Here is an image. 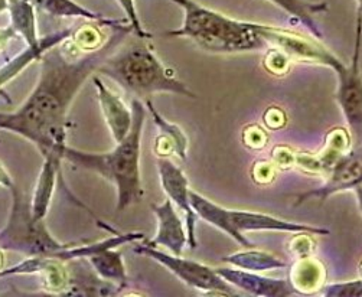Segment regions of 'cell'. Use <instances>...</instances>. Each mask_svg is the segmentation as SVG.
<instances>
[{"instance_id":"6da1fadb","label":"cell","mask_w":362,"mask_h":297,"mask_svg":"<svg viewBox=\"0 0 362 297\" xmlns=\"http://www.w3.org/2000/svg\"><path fill=\"white\" fill-rule=\"evenodd\" d=\"M104 45L81 52L71 38L41 57L40 78L25 103L15 111H0V130L15 133L38 148L42 158L64 161L68 113L86 81L133 33L129 22L112 28Z\"/></svg>"},{"instance_id":"7a4b0ae2","label":"cell","mask_w":362,"mask_h":297,"mask_svg":"<svg viewBox=\"0 0 362 297\" xmlns=\"http://www.w3.org/2000/svg\"><path fill=\"white\" fill-rule=\"evenodd\" d=\"M130 107L133 113L132 129L110 152L88 153L71 146H66L64 152V161L72 166L95 172L115 185L117 191V212L139 204L144 197L140 176V148L148 108L139 98H133Z\"/></svg>"},{"instance_id":"3957f363","label":"cell","mask_w":362,"mask_h":297,"mask_svg":"<svg viewBox=\"0 0 362 297\" xmlns=\"http://www.w3.org/2000/svg\"><path fill=\"white\" fill-rule=\"evenodd\" d=\"M184 12L180 28L166 32L172 38H188L209 54L256 52L269 45L259 35L256 23L228 18L195 0H170Z\"/></svg>"},{"instance_id":"277c9868","label":"cell","mask_w":362,"mask_h":297,"mask_svg":"<svg viewBox=\"0 0 362 297\" xmlns=\"http://www.w3.org/2000/svg\"><path fill=\"white\" fill-rule=\"evenodd\" d=\"M144 41L146 40H139L124 48L119 47L105 58L97 72L113 80L127 94L141 101L159 93L195 98V93L175 77L172 69L165 66Z\"/></svg>"},{"instance_id":"5b68a950","label":"cell","mask_w":362,"mask_h":297,"mask_svg":"<svg viewBox=\"0 0 362 297\" xmlns=\"http://www.w3.org/2000/svg\"><path fill=\"white\" fill-rule=\"evenodd\" d=\"M192 206L198 215V218L208 222L209 226L216 230L223 231L230 238H233L241 248H252V244L245 234L255 231H276V233H291V234H312V235H329L331 231L328 228L300 224L281 219L269 214L244 211V209H230L224 208L205 198L204 195L191 191Z\"/></svg>"},{"instance_id":"8992f818","label":"cell","mask_w":362,"mask_h":297,"mask_svg":"<svg viewBox=\"0 0 362 297\" xmlns=\"http://www.w3.org/2000/svg\"><path fill=\"white\" fill-rule=\"evenodd\" d=\"M12 204L6 226L0 230V250L16 251L26 257H55L71 243L58 241L48 230L45 219H38L32 212L30 198L12 180L6 188Z\"/></svg>"},{"instance_id":"52a82bcc","label":"cell","mask_w":362,"mask_h":297,"mask_svg":"<svg viewBox=\"0 0 362 297\" xmlns=\"http://www.w3.org/2000/svg\"><path fill=\"white\" fill-rule=\"evenodd\" d=\"M133 251L141 257L153 260L158 264L169 270L175 277L185 283L188 287L202 291L205 294H221V296H240L235 289L227 283L215 269L195 262L191 258H184L172 252H165L159 247H152L146 243H136Z\"/></svg>"},{"instance_id":"ba28073f","label":"cell","mask_w":362,"mask_h":297,"mask_svg":"<svg viewBox=\"0 0 362 297\" xmlns=\"http://www.w3.org/2000/svg\"><path fill=\"white\" fill-rule=\"evenodd\" d=\"M361 47H362V16L356 15L355 47L349 64H345L335 74L338 77L337 101L345 117L352 146L362 144V74H361Z\"/></svg>"},{"instance_id":"9c48e42d","label":"cell","mask_w":362,"mask_h":297,"mask_svg":"<svg viewBox=\"0 0 362 297\" xmlns=\"http://www.w3.org/2000/svg\"><path fill=\"white\" fill-rule=\"evenodd\" d=\"M256 29L269 47L281 51L291 62L323 65L334 72L345 65L334 52L322 45V41L313 36L309 38L298 32L264 23H256Z\"/></svg>"},{"instance_id":"30bf717a","label":"cell","mask_w":362,"mask_h":297,"mask_svg":"<svg viewBox=\"0 0 362 297\" xmlns=\"http://www.w3.org/2000/svg\"><path fill=\"white\" fill-rule=\"evenodd\" d=\"M362 185V144L352 146L348 152L342 153L331 166L327 179L320 187L303 192L296 198L295 206L306 201L316 199L320 204L331 197L354 191Z\"/></svg>"},{"instance_id":"8fae6325","label":"cell","mask_w":362,"mask_h":297,"mask_svg":"<svg viewBox=\"0 0 362 297\" xmlns=\"http://www.w3.org/2000/svg\"><path fill=\"white\" fill-rule=\"evenodd\" d=\"M158 173L160 179L162 190L166 194L168 199L184 214L185 227L188 234V245L189 248H197V221L198 215L192 206L191 201V188L185 172L180 169L176 163H173L169 158L158 159Z\"/></svg>"},{"instance_id":"7c38bea8","label":"cell","mask_w":362,"mask_h":297,"mask_svg":"<svg viewBox=\"0 0 362 297\" xmlns=\"http://www.w3.org/2000/svg\"><path fill=\"white\" fill-rule=\"evenodd\" d=\"M68 262L49 255H29L21 263L0 272V277L42 274L44 289L54 294H66L71 290V277L66 269Z\"/></svg>"},{"instance_id":"4fadbf2b","label":"cell","mask_w":362,"mask_h":297,"mask_svg":"<svg viewBox=\"0 0 362 297\" xmlns=\"http://www.w3.org/2000/svg\"><path fill=\"white\" fill-rule=\"evenodd\" d=\"M227 283L235 290H243L248 294L259 297H292L298 296L288 280L266 277L257 272H250L238 267L215 269Z\"/></svg>"},{"instance_id":"5bb4252c","label":"cell","mask_w":362,"mask_h":297,"mask_svg":"<svg viewBox=\"0 0 362 297\" xmlns=\"http://www.w3.org/2000/svg\"><path fill=\"white\" fill-rule=\"evenodd\" d=\"M97 98L100 103V108L103 111V116L105 120V124L110 130V134L115 140V143L122 141L130 132L133 124V113L132 107L126 104L124 98L108 87L97 74L91 77Z\"/></svg>"},{"instance_id":"9a60e30c","label":"cell","mask_w":362,"mask_h":297,"mask_svg":"<svg viewBox=\"0 0 362 297\" xmlns=\"http://www.w3.org/2000/svg\"><path fill=\"white\" fill-rule=\"evenodd\" d=\"M152 211L158 221V230L152 240L144 243L152 247H163L172 254L182 255V251L188 244V234L176 206L169 199H166L159 205L153 204Z\"/></svg>"},{"instance_id":"2e32d148","label":"cell","mask_w":362,"mask_h":297,"mask_svg":"<svg viewBox=\"0 0 362 297\" xmlns=\"http://www.w3.org/2000/svg\"><path fill=\"white\" fill-rule=\"evenodd\" d=\"M148 108V113L153 119L155 126L159 130V134L155 139L153 151L159 158H169L172 155L177 156L180 161H185L188 156V136L185 134L184 129L170 123L166 120L159 111L156 110L155 104L151 98L143 101Z\"/></svg>"},{"instance_id":"e0dca14e","label":"cell","mask_w":362,"mask_h":297,"mask_svg":"<svg viewBox=\"0 0 362 297\" xmlns=\"http://www.w3.org/2000/svg\"><path fill=\"white\" fill-rule=\"evenodd\" d=\"M71 35H72L71 29H62V30H57L54 33L41 36V41L38 45L36 47L26 45V48L22 52L8 59L6 64L0 66V93L4 91V87L9 81L18 77L25 68H28L35 61H40L47 51L69 40Z\"/></svg>"},{"instance_id":"ac0fdd59","label":"cell","mask_w":362,"mask_h":297,"mask_svg":"<svg viewBox=\"0 0 362 297\" xmlns=\"http://www.w3.org/2000/svg\"><path fill=\"white\" fill-rule=\"evenodd\" d=\"M62 162L64 161L57 158H44V163L30 198L32 212L38 219H45L49 212Z\"/></svg>"},{"instance_id":"d6986e66","label":"cell","mask_w":362,"mask_h":297,"mask_svg":"<svg viewBox=\"0 0 362 297\" xmlns=\"http://www.w3.org/2000/svg\"><path fill=\"white\" fill-rule=\"evenodd\" d=\"M29 2L35 6V9H38L55 18H65V19L80 18V19H87L90 22H97L108 28H116L129 22L127 19L120 21V19L105 18L101 13H97L84 8L83 5L76 2V0H29Z\"/></svg>"},{"instance_id":"ffe728a7","label":"cell","mask_w":362,"mask_h":297,"mask_svg":"<svg viewBox=\"0 0 362 297\" xmlns=\"http://www.w3.org/2000/svg\"><path fill=\"white\" fill-rule=\"evenodd\" d=\"M269 2L305 26L313 38L323 41V32L316 16L329 11L328 2H308V0H269Z\"/></svg>"},{"instance_id":"44dd1931","label":"cell","mask_w":362,"mask_h":297,"mask_svg":"<svg viewBox=\"0 0 362 297\" xmlns=\"http://www.w3.org/2000/svg\"><path fill=\"white\" fill-rule=\"evenodd\" d=\"M327 280V269L313 255L298 258L288 273V281L298 294H313L320 291Z\"/></svg>"},{"instance_id":"7402d4cb","label":"cell","mask_w":362,"mask_h":297,"mask_svg":"<svg viewBox=\"0 0 362 297\" xmlns=\"http://www.w3.org/2000/svg\"><path fill=\"white\" fill-rule=\"evenodd\" d=\"M86 262L90 263L100 280L116 284L122 290L127 287L129 276L126 272V264L122 252H119L117 248L103 250L87 258Z\"/></svg>"},{"instance_id":"603a6c76","label":"cell","mask_w":362,"mask_h":297,"mask_svg":"<svg viewBox=\"0 0 362 297\" xmlns=\"http://www.w3.org/2000/svg\"><path fill=\"white\" fill-rule=\"evenodd\" d=\"M223 262L230 264V266L238 267V269L257 272V273L270 272V270H280V269H284L287 266L286 260L280 258L276 254L256 250V247L243 248V251H238V252H234L228 257H224Z\"/></svg>"},{"instance_id":"cb8c5ba5","label":"cell","mask_w":362,"mask_h":297,"mask_svg":"<svg viewBox=\"0 0 362 297\" xmlns=\"http://www.w3.org/2000/svg\"><path fill=\"white\" fill-rule=\"evenodd\" d=\"M11 26L29 47H36L41 36L36 29V9L29 0H9Z\"/></svg>"},{"instance_id":"d4e9b609","label":"cell","mask_w":362,"mask_h":297,"mask_svg":"<svg viewBox=\"0 0 362 297\" xmlns=\"http://www.w3.org/2000/svg\"><path fill=\"white\" fill-rule=\"evenodd\" d=\"M103 25H84L80 29H77L71 35V41L81 52H93L100 50L104 42L107 41L108 36L104 38V33L101 30Z\"/></svg>"},{"instance_id":"484cf974","label":"cell","mask_w":362,"mask_h":297,"mask_svg":"<svg viewBox=\"0 0 362 297\" xmlns=\"http://www.w3.org/2000/svg\"><path fill=\"white\" fill-rule=\"evenodd\" d=\"M319 293L323 297H362V277L323 286Z\"/></svg>"},{"instance_id":"4316f807","label":"cell","mask_w":362,"mask_h":297,"mask_svg":"<svg viewBox=\"0 0 362 297\" xmlns=\"http://www.w3.org/2000/svg\"><path fill=\"white\" fill-rule=\"evenodd\" d=\"M291 61L288 58L279 51L277 48L270 47L266 52V58H264V68L270 72L274 74V76H280V74H286L291 68Z\"/></svg>"},{"instance_id":"83f0119b","label":"cell","mask_w":362,"mask_h":297,"mask_svg":"<svg viewBox=\"0 0 362 297\" xmlns=\"http://www.w3.org/2000/svg\"><path fill=\"white\" fill-rule=\"evenodd\" d=\"M16 32L12 29V26H6V28H0V51L5 50V47L13 40L16 38Z\"/></svg>"},{"instance_id":"f1b7e54d","label":"cell","mask_w":362,"mask_h":297,"mask_svg":"<svg viewBox=\"0 0 362 297\" xmlns=\"http://www.w3.org/2000/svg\"><path fill=\"white\" fill-rule=\"evenodd\" d=\"M12 180H13L12 176L9 175V172L6 170V168L2 165V162H0V187L6 190Z\"/></svg>"},{"instance_id":"f546056e","label":"cell","mask_w":362,"mask_h":297,"mask_svg":"<svg viewBox=\"0 0 362 297\" xmlns=\"http://www.w3.org/2000/svg\"><path fill=\"white\" fill-rule=\"evenodd\" d=\"M354 194H355V199H356V204H358V208L362 214V185L361 187H358L356 190H354Z\"/></svg>"},{"instance_id":"4dcf8cb0","label":"cell","mask_w":362,"mask_h":297,"mask_svg":"<svg viewBox=\"0 0 362 297\" xmlns=\"http://www.w3.org/2000/svg\"><path fill=\"white\" fill-rule=\"evenodd\" d=\"M9 8V0H0V15L8 12Z\"/></svg>"},{"instance_id":"1f68e13d","label":"cell","mask_w":362,"mask_h":297,"mask_svg":"<svg viewBox=\"0 0 362 297\" xmlns=\"http://www.w3.org/2000/svg\"><path fill=\"white\" fill-rule=\"evenodd\" d=\"M356 2V13L358 16H362V0H355Z\"/></svg>"},{"instance_id":"d6a6232c","label":"cell","mask_w":362,"mask_h":297,"mask_svg":"<svg viewBox=\"0 0 362 297\" xmlns=\"http://www.w3.org/2000/svg\"><path fill=\"white\" fill-rule=\"evenodd\" d=\"M4 263H5V258H4V251L0 250V272H2L5 267H4Z\"/></svg>"}]
</instances>
